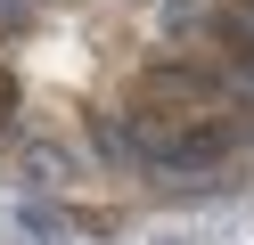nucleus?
I'll use <instances>...</instances> for the list:
<instances>
[{"mask_svg": "<svg viewBox=\"0 0 254 245\" xmlns=\"http://www.w3.org/2000/svg\"><path fill=\"white\" fill-rule=\"evenodd\" d=\"M131 147L164 172H205L238 147V114H205V123H156V114H131Z\"/></svg>", "mask_w": 254, "mask_h": 245, "instance_id": "1", "label": "nucleus"}, {"mask_svg": "<svg viewBox=\"0 0 254 245\" xmlns=\"http://www.w3.org/2000/svg\"><path fill=\"white\" fill-rule=\"evenodd\" d=\"M131 114H156V123H205V114H230V98H221V82L205 74V65H148V74L131 82Z\"/></svg>", "mask_w": 254, "mask_h": 245, "instance_id": "2", "label": "nucleus"}, {"mask_svg": "<svg viewBox=\"0 0 254 245\" xmlns=\"http://www.w3.org/2000/svg\"><path fill=\"white\" fill-rule=\"evenodd\" d=\"M41 16V0H0V33H25Z\"/></svg>", "mask_w": 254, "mask_h": 245, "instance_id": "3", "label": "nucleus"}, {"mask_svg": "<svg viewBox=\"0 0 254 245\" xmlns=\"http://www.w3.org/2000/svg\"><path fill=\"white\" fill-rule=\"evenodd\" d=\"M8 123H17V82L0 74V131H8Z\"/></svg>", "mask_w": 254, "mask_h": 245, "instance_id": "4", "label": "nucleus"}, {"mask_svg": "<svg viewBox=\"0 0 254 245\" xmlns=\"http://www.w3.org/2000/svg\"><path fill=\"white\" fill-rule=\"evenodd\" d=\"M246 8H254V0H246Z\"/></svg>", "mask_w": 254, "mask_h": 245, "instance_id": "5", "label": "nucleus"}]
</instances>
